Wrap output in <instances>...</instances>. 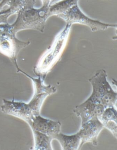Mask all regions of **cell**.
Segmentation results:
<instances>
[{
    "label": "cell",
    "instance_id": "obj_1",
    "mask_svg": "<svg viewBox=\"0 0 117 150\" xmlns=\"http://www.w3.org/2000/svg\"><path fill=\"white\" fill-rule=\"evenodd\" d=\"M16 68L18 73L24 74L33 82L35 88L34 96L27 103L14 99H3L1 110L3 114L19 118L28 124L32 118L40 115L44 101L48 96L56 93L57 89L56 87L50 85H46L44 83V79L41 77L35 78L21 70L19 67Z\"/></svg>",
    "mask_w": 117,
    "mask_h": 150
},
{
    "label": "cell",
    "instance_id": "obj_2",
    "mask_svg": "<svg viewBox=\"0 0 117 150\" xmlns=\"http://www.w3.org/2000/svg\"><path fill=\"white\" fill-rule=\"evenodd\" d=\"M49 6L42 4L39 8L32 7L20 11L17 13V19L13 24L0 25V37L16 36L18 32L25 29L44 32L47 19L50 17Z\"/></svg>",
    "mask_w": 117,
    "mask_h": 150
},
{
    "label": "cell",
    "instance_id": "obj_3",
    "mask_svg": "<svg viewBox=\"0 0 117 150\" xmlns=\"http://www.w3.org/2000/svg\"><path fill=\"white\" fill-rule=\"evenodd\" d=\"M79 0H62L49 6L50 16H56L66 23L86 25L92 32L104 30L109 28H117L116 24L102 23L89 18L84 13L78 6Z\"/></svg>",
    "mask_w": 117,
    "mask_h": 150
},
{
    "label": "cell",
    "instance_id": "obj_4",
    "mask_svg": "<svg viewBox=\"0 0 117 150\" xmlns=\"http://www.w3.org/2000/svg\"><path fill=\"white\" fill-rule=\"evenodd\" d=\"M72 24L66 25L54 38L53 43L47 49L34 68V72L37 76L44 80L47 75L54 66L61 60L65 50Z\"/></svg>",
    "mask_w": 117,
    "mask_h": 150
},
{
    "label": "cell",
    "instance_id": "obj_5",
    "mask_svg": "<svg viewBox=\"0 0 117 150\" xmlns=\"http://www.w3.org/2000/svg\"><path fill=\"white\" fill-rule=\"evenodd\" d=\"M89 81L92 86V91L86 101L96 104H101L105 108L115 106L117 93L113 90L107 80L106 71L104 69L98 70Z\"/></svg>",
    "mask_w": 117,
    "mask_h": 150
},
{
    "label": "cell",
    "instance_id": "obj_6",
    "mask_svg": "<svg viewBox=\"0 0 117 150\" xmlns=\"http://www.w3.org/2000/svg\"><path fill=\"white\" fill-rule=\"evenodd\" d=\"M30 42H24L17 38L16 36L0 37V52L8 58L15 66L18 67L17 57L19 52L27 47Z\"/></svg>",
    "mask_w": 117,
    "mask_h": 150
},
{
    "label": "cell",
    "instance_id": "obj_7",
    "mask_svg": "<svg viewBox=\"0 0 117 150\" xmlns=\"http://www.w3.org/2000/svg\"><path fill=\"white\" fill-rule=\"evenodd\" d=\"M104 128L103 125L97 117H94L82 123L78 131L81 138L80 147L86 143H91L93 146H97V138Z\"/></svg>",
    "mask_w": 117,
    "mask_h": 150
},
{
    "label": "cell",
    "instance_id": "obj_8",
    "mask_svg": "<svg viewBox=\"0 0 117 150\" xmlns=\"http://www.w3.org/2000/svg\"><path fill=\"white\" fill-rule=\"evenodd\" d=\"M32 130H35L43 133L52 138L61 132V125L59 121L46 119L40 115L32 118L28 124ZM54 140V139H53Z\"/></svg>",
    "mask_w": 117,
    "mask_h": 150
},
{
    "label": "cell",
    "instance_id": "obj_9",
    "mask_svg": "<svg viewBox=\"0 0 117 150\" xmlns=\"http://www.w3.org/2000/svg\"><path fill=\"white\" fill-rule=\"evenodd\" d=\"M105 108L101 104H94L86 100L82 104L76 106L73 112L81 119L82 123L94 117L99 118Z\"/></svg>",
    "mask_w": 117,
    "mask_h": 150
},
{
    "label": "cell",
    "instance_id": "obj_10",
    "mask_svg": "<svg viewBox=\"0 0 117 150\" xmlns=\"http://www.w3.org/2000/svg\"><path fill=\"white\" fill-rule=\"evenodd\" d=\"M98 119L102 123L104 128L109 129L115 138H117V112L115 107L105 108Z\"/></svg>",
    "mask_w": 117,
    "mask_h": 150
},
{
    "label": "cell",
    "instance_id": "obj_11",
    "mask_svg": "<svg viewBox=\"0 0 117 150\" xmlns=\"http://www.w3.org/2000/svg\"><path fill=\"white\" fill-rule=\"evenodd\" d=\"M60 143L63 150H77L80 148L81 138L79 132L71 135H67L61 132L54 137Z\"/></svg>",
    "mask_w": 117,
    "mask_h": 150
},
{
    "label": "cell",
    "instance_id": "obj_12",
    "mask_svg": "<svg viewBox=\"0 0 117 150\" xmlns=\"http://www.w3.org/2000/svg\"><path fill=\"white\" fill-rule=\"evenodd\" d=\"M35 138L33 149L37 150H52L51 142L52 137L36 130H32Z\"/></svg>",
    "mask_w": 117,
    "mask_h": 150
},
{
    "label": "cell",
    "instance_id": "obj_13",
    "mask_svg": "<svg viewBox=\"0 0 117 150\" xmlns=\"http://www.w3.org/2000/svg\"><path fill=\"white\" fill-rule=\"evenodd\" d=\"M13 14V11L9 7L6 9L0 11V25L8 23L7 21L8 18L10 16Z\"/></svg>",
    "mask_w": 117,
    "mask_h": 150
},
{
    "label": "cell",
    "instance_id": "obj_14",
    "mask_svg": "<svg viewBox=\"0 0 117 150\" xmlns=\"http://www.w3.org/2000/svg\"><path fill=\"white\" fill-rule=\"evenodd\" d=\"M10 0H1L0 1V11L2 10L5 6L8 5Z\"/></svg>",
    "mask_w": 117,
    "mask_h": 150
},
{
    "label": "cell",
    "instance_id": "obj_15",
    "mask_svg": "<svg viewBox=\"0 0 117 150\" xmlns=\"http://www.w3.org/2000/svg\"><path fill=\"white\" fill-rule=\"evenodd\" d=\"M42 4L48 5L50 6V0H42Z\"/></svg>",
    "mask_w": 117,
    "mask_h": 150
},
{
    "label": "cell",
    "instance_id": "obj_16",
    "mask_svg": "<svg viewBox=\"0 0 117 150\" xmlns=\"http://www.w3.org/2000/svg\"><path fill=\"white\" fill-rule=\"evenodd\" d=\"M62 0H50V6L54 4L55 3L58 2V1H61Z\"/></svg>",
    "mask_w": 117,
    "mask_h": 150
},
{
    "label": "cell",
    "instance_id": "obj_17",
    "mask_svg": "<svg viewBox=\"0 0 117 150\" xmlns=\"http://www.w3.org/2000/svg\"><path fill=\"white\" fill-rule=\"evenodd\" d=\"M1 0H0V1H1Z\"/></svg>",
    "mask_w": 117,
    "mask_h": 150
}]
</instances>
